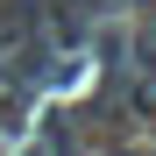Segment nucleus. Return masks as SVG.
<instances>
[{"mask_svg": "<svg viewBox=\"0 0 156 156\" xmlns=\"http://www.w3.org/2000/svg\"><path fill=\"white\" fill-rule=\"evenodd\" d=\"M114 156H142V149H114Z\"/></svg>", "mask_w": 156, "mask_h": 156, "instance_id": "obj_2", "label": "nucleus"}, {"mask_svg": "<svg viewBox=\"0 0 156 156\" xmlns=\"http://www.w3.org/2000/svg\"><path fill=\"white\" fill-rule=\"evenodd\" d=\"M128 71H135V78H128V107L149 114L156 107V21L128 36Z\"/></svg>", "mask_w": 156, "mask_h": 156, "instance_id": "obj_1", "label": "nucleus"}]
</instances>
